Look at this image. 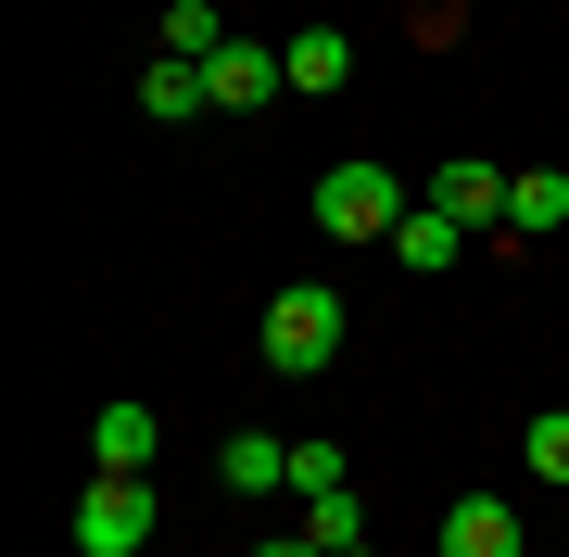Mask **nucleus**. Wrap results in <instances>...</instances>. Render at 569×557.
<instances>
[{
	"mask_svg": "<svg viewBox=\"0 0 569 557\" xmlns=\"http://www.w3.org/2000/svg\"><path fill=\"white\" fill-rule=\"evenodd\" d=\"M545 228H569V178L531 166V178H507V241H545Z\"/></svg>",
	"mask_w": 569,
	"mask_h": 557,
	"instance_id": "obj_10",
	"label": "nucleus"
},
{
	"mask_svg": "<svg viewBox=\"0 0 569 557\" xmlns=\"http://www.w3.org/2000/svg\"><path fill=\"white\" fill-rule=\"evenodd\" d=\"M305 533H317L329 557H342V545H367V507H355V481H342V495H305Z\"/></svg>",
	"mask_w": 569,
	"mask_h": 557,
	"instance_id": "obj_14",
	"label": "nucleus"
},
{
	"mask_svg": "<svg viewBox=\"0 0 569 557\" xmlns=\"http://www.w3.org/2000/svg\"><path fill=\"white\" fill-rule=\"evenodd\" d=\"M329 355H342V291H329V279H291L279 305H266V368H279V380H317Z\"/></svg>",
	"mask_w": 569,
	"mask_h": 557,
	"instance_id": "obj_1",
	"label": "nucleus"
},
{
	"mask_svg": "<svg viewBox=\"0 0 569 557\" xmlns=\"http://www.w3.org/2000/svg\"><path fill=\"white\" fill-rule=\"evenodd\" d=\"M443 557H531V545H519V519L493 507V495H468V507L443 519Z\"/></svg>",
	"mask_w": 569,
	"mask_h": 557,
	"instance_id": "obj_9",
	"label": "nucleus"
},
{
	"mask_svg": "<svg viewBox=\"0 0 569 557\" xmlns=\"http://www.w3.org/2000/svg\"><path fill=\"white\" fill-rule=\"evenodd\" d=\"M140 115H152V127H190V115H216V89H203V63H178V51H164L152 77H140Z\"/></svg>",
	"mask_w": 569,
	"mask_h": 557,
	"instance_id": "obj_6",
	"label": "nucleus"
},
{
	"mask_svg": "<svg viewBox=\"0 0 569 557\" xmlns=\"http://www.w3.org/2000/svg\"><path fill=\"white\" fill-rule=\"evenodd\" d=\"M216 481H228V495H279V481H291V444L279 431H228V469Z\"/></svg>",
	"mask_w": 569,
	"mask_h": 557,
	"instance_id": "obj_11",
	"label": "nucleus"
},
{
	"mask_svg": "<svg viewBox=\"0 0 569 557\" xmlns=\"http://www.w3.org/2000/svg\"><path fill=\"white\" fill-rule=\"evenodd\" d=\"M317 228L329 241H392V228H406V178L392 166H329L317 178Z\"/></svg>",
	"mask_w": 569,
	"mask_h": 557,
	"instance_id": "obj_2",
	"label": "nucleus"
},
{
	"mask_svg": "<svg viewBox=\"0 0 569 557\" xmlns=\"http://www.w3.org/2000/svg\"><path fill=\"white\" fill-rule=\"evenodd\" d=\"M291 495H342V444H291Z\"/></svg>",
	"mask_w": 569,
	"mask_h": 557,
	"instance_id": "obj_16",
	"label": "nucleus"
},
{
	"mask_svg": "<svg viewBox=\"0 0 569 557\" xmlns=\"http://www.w3.org/2000/svg\"><path fill=\"white\" fill-rule=\"evenodd\" d=\"M253 557H329V545L317 533H279V545H253Z\"/></svg>",
	"mask_w": 569,
	"mask_h": 557,
	"instance_id": "obj_17",
	"label": "nucleus"
},
{
	"mask_svg": "<svg viewBox=\"0 0 569 557\" xmlns=\"http://www.w3.org/2000/svg\"><path fill=\"white\" fill-rule=\"evenodd\" d=\"M531 481H569V406L531 418Z\"/></svg>",
	"mask_w": 569,
	"mask_h": 557,
	"instance_id": "obj_15",
	"label": "nucleus"
},
{
	"mask_svg": "<svg viewBox=\"0 0 569 557\" xmlns=\"http://www.w3.org/2000/svg\"><path fill=\"white\" fill-rule=\"evenodd\" d=\"M152 545V481H89V495H77V557H140Z\"/></svg>",
	"mask_w": 569,
	"mask_h": 557,
	"instance_id": "obj_3",
	"label": "nucleus"
},
{
	"mask_svg": "<svg viewBox=\"0 0 569 557\" xmlns=\"http://www.w3.org/2000/svg\"><path fill=\"white\" fill-rule=\"evenodd\" d=\"M152 444H164V431H152V406H102V431H89V456H102L114 481H140V469H152Z\"/></svg>",
	"mask_w": 569,
	"mask_h": 557,
	"instance_id": "obj_8",
	"label": "nucleus"
},
{
	"mask_svg": "<svg viewBox=\"0 0 569 557\" xmlns=\"http://www.w3.org/2000/svg\"><path fill=\"white\" fill-rule=\"evenodd\" d=\"M392 253H406V267H418V279H443V267H456V253H468V228H456L443 203H406V228H392Z\"/></svg>",
	"mask_w": 569,
	"mask_h": 557,
	"instance_id": "obj_7",
	"label": "nucleus"
},
{
	"mask_svg": "<svg viewBox=\"0 0 569 557\" xmlns=\"http://www.w3.org/2000/svg\"><path fill=\"white\" fill-rule=\"evenodd\" d=\"M203 89H216V115H253V102H279V89H291V63L253 51V39H228V51L203 63Z\"/></svg>",
	"mask_w": 569,
	"mask_h": 557,
	"instance_id": "obj_4",
	"label": "nucleus"
},
{
	"mask_svg": "<svg viewBox=\"0 0 569 557\" xmlns=\"http://www.w3.org/2000/svg\"><path fill=\"white\" fill-rule=\"evenodd\" d=\"M164 51H178V63H216L228 51V13H216V0H164Z\"/></svg>",
	"mask_w": 569,
	"mask_h": 557,
	"instance_id": "obj_13",
	"label": "nucleus"
},
{
	"mask_svg": "<svg viewBox=\"0 0 569 557\" xmlns=\"http://www.w3.org/2000/svg\"><path fill=\"white\" fill-rule=\"evenodd\" d=\"M279 63H291V89H317V102H329V89L355 77V51H342V26H305V39H291Z\"/></svg>",
	"mask_w": 569,
	"mask_h": 557,
	"instance_id": "obj_12",
	"label": "nucleus"
},
{
	"mask_svg": "<svg viewBox=\"0 0 569 557\" xmlns=\"http://www.w3.org/2000/svg\"><path fill=\"white\" fill-rule=\"evenodd\" d=\"M342 557H380V545H342Z\"/></svg>",
	"mask_w": 569,
	"mask_h": 557,
	"instance_id": "obj_18",
	"label": "nucleus"
},
{
	"mask_svg": "<svg viewBox=\"0 0 569 557\" xmlns=\"http://www.w3.org/2000/svg\"><path fill=\"white\" fill-rule=\"evenodd\" d=\"M430 203H443L456 228H507V166H481V152H456V166L430 178Z\"/></svg>",
	"mask_w": 569,
	"mask_h": 557,
	"instance_id": "obj_5",
	"label": "nucleus"
}]
</instances>
